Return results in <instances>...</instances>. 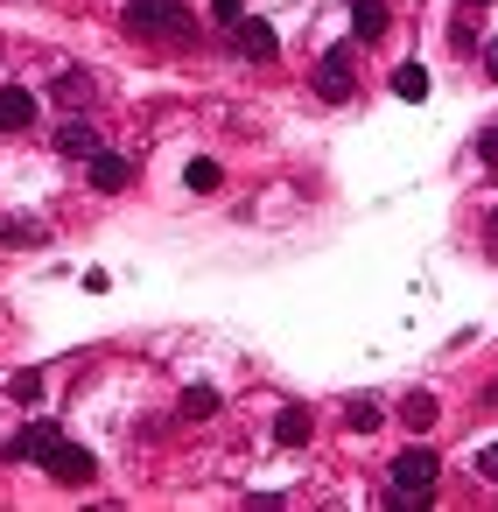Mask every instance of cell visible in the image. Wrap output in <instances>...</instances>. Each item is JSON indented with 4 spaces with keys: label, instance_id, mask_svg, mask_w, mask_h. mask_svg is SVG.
<instances>
[{
    "label": "cell",
    "instance_id": "cell-17",
    "mask_svg": "<svg viewBox=\"0 0 498 512\" xmlns=\"http://www.w3.org/2000/svg\"><path fill=\"white\" fill-rule=\"evenodd\" d=\"M8 393H15L22 407H36V400H43V372H15V379H8Z\"/></svg>",
    "mask_w": 498,
    "mask_h": 512
},
{
    "label": "cell",
    "instance_id": "cell-1",
    "mask_svg": "<svg viewBox=\"0 0 498 512\" xmlns=\"http://www.w3.org/2000/svg\"><path fill=\"white\" fill-rule=\"evenodd\" d=\"M127 36L162 43V50H190L197 43V15L183 8V0H134V8H127Z\"/></svg>",
    "mask_w": 498,
    "mask_h": 512
},
{
    "label": "cell",
    "instance_id": "cell-10",
    "mask_svg": "<svg viewBox=\"0 0 498 512\" xmlns=\"http://www.w3.org/2000/svg\"><path fill=\"white\" fill-rule=\"evenodd\" d=\"M92 148H99V134H92L85 120H64V127H57V155H71V162H85Z\"/></svg>",
    "mask_w": 498,
    "mask_h": 512
},
{
    "label": "cell",
    "instance_id": "cell-18",
    "mask_svg": "<svg viewBox=\"0 0 498 512\" xmlns=\"http://www.w3.org/2000/svg\"><path fill=\"white\" fill-rule=\"evenodd\" d=\"M183 414H190V421L218 414V393H211V386H190V393H183Z\"/></svg>",
    "mask_w": 498,
    "mask_h": 512
},
{
    "label": "cell",
    "instance_id": "cell-25",
    "mask_svg": "<svg viewBox=\"0 0 498 512\" xmlns=\"http://www.w3.org/2000/svg\"><path fill=\"white\" fill-rule=\"evenodd\" d=\"M491 400H498V386H491Z\"/></svg>",
    "mask_w": 498,
    "mask_h": 512
},
{
    "label": "cell",
    "instance_id": "cell-4",
    "mask_svg": "<svg viewBox=\"0 0 498 512\" xmlns=\"http://www.w3.org/2000/svg\"><path fill=\"white\" fill-rule=\"evenodd\" d=\"M232 43H239V57H253V64H274V57H281V36H274L267 22H253V15L232 22Z\"/></svg>",
    "mask_w": 498,
    "mask_h": 512
},
{
    "label": "cell",
    "instance_id": "cell-12",
    "mask_svg": "<svg viewBox=\"0 0 498 512\" xmlns=\"http://www.w3.org/2000/svg\"><path fill=\"white\" fill-rule=\"evenodd\" d=\"M393 99H407V106L428 99V71H421V64H400V71H393Z\"/></svg>",
    "mask_w": 498,
    "mask_h": 512
},
{
    "label": "cell",
    "instance_id": "cell-9",
    "mask_svg": "<svg viewBox=\"0 0 498 512\" xmlns=\"http://www.w3.org/2000/svg\"><path fill=\"white\" fill-rule=\"evenodd\" d=\"M85 162H92V183H99V190H127V176H134L127 155H106V148H92Z\"/></svg>",
    "mask_w": 498,
    "mask_h": 512
},
{
    "label": "cell",
    "instance_id": "cell-7",
    "mask_svg": "<svg viewBox=\"0 0 498 512\" xmlns=\"http://www.w3.org/2000/svg\"><path fill=\"white\" fill-rule=\"evenodd\" d=\"M36 120V92H22V85H0V134H22Z\"/></svg>",
    "mask_w": 498,
    "mask_h": 512
},
{
    "label": "cell",
    "instance_id": "cell-5",
    "mask_svg": "<svg viewBox=\"0 0 498 512\" xmlns=\"http://www.w3.org/2000/svg\"><path fill=\"white\" fill-rule=\"evenodd\" d=\"M316 92H323L330 106L351 99V50H323V64H316Z\"/></svg>",
    "mask_w": 498,
    "mask_h": 512
},
{
    "label": "cell",
    "instance_id": "cell-14",
    "mask_svg": "<svg viewBox=\"0 0 498 512\" xmlns=\"http://www.w3.org/2000/svg\"><path fill=\"white\" fill-rule=\"evenodd\" d=\"M50 442H57V421H29V428H22V442H15V456H43Z\"/></svg>",
    "mask_w": 498,
    "mask_h": 512
},
{
    "label": "cell",
    "instance_id": "cell-23",
    "mask_svg": "<svg viewBox=\"0 0 498 512\" xmlns=\"http://www.w3.org/2000/svg\"><path fill=\"white\" fill-rule=\"evenodd\" d=\"M491 78H498V50H491Z\"/></svg>",
    "mask_w": 498,
    "mask_h": 512
},
{
    "label": "cell",
    "instance_id": "cell-11",
    "mask_svg": "<svg viewBox=\"0 0 498 512\" xmlns=\"http://www.w3.org/2000/svg\"><path fill=\"white\" fill-rule=\"evenodd\" d=\"M435 414H442V407H435V393H407V400H400V421H407L414 435H428V428H435Z\"/></svg>",
    "mask_w": 498,
    "mask_h": 512
},
{
    "label": "cell",
    "instance_id": "cell-21",
    "mask_svg": "<svg viewBox=\"0 0 498 512\" xmlns=\"http://www.w3.org/2000/svg\"><path fill=\"white\" fill-rule=\"evenodd\" d=\"M477 155H484V162L498 169V127H491V134H477Z\"/></svg>",
    "mask_w": 498,
    "mask_h": 512
},
{
    "label": "cell",
    "instance_id": "cell-16",
    "mask_svg": "<svg viewBox=\"0 0 498 512\" xmlns=\"http://www.w3.org/2000/svg\"><path fill=\"white\" fill-rule=\"evenodd\" d=\"M344 421H351V435H372V428H379L386 414H379L372 400H351V407H344Z\"/></svg>",
    "mask_w": 498,
    "mask_h": 512
},
{
    "label": "cell",
    "instance_id": "cell-6",
    "mask_svg": "<svg viewBox=\"0 0 498 512\" xmlns=\"http://www.w3.org/2000/svg\"><path fill=\"white\" fill-rule=\"evenodd\" d=\"M386 29H393V15H386V0H351V43H386Z\"/></svg>",
    "mask_w": 498,
    "mask_h": 512
},
{
    "label": "cell",
    "instance_id": "cell-2",
    "mask_svg": "<svg viewBox=\"0 0 498 512\" xmlns=\"http://www.w3.org/2000/svg\"><path fill=\"white\" fill-rule=\"evenodd\" d=\"M43 463H50V477H57V484H92V477H99L92 449H78V442H64V435L43 449Z\"/></svg>",
    "mask_w": 498,
    "mask_h": 512
},
{
    "label": "cell",
    "instance_id": "cell-22",
    "mask_svg": "<svg viewBox=\"0 0 498 512\" xmlns=\"http://www.w3.org/2000/svg\"><path fill=\"white\" fill-rule=\"evenodd\" d=\"M484 232H491V246H498V218H491V225H484Z\"/></svg>",
    "mask_w": 498,
    "mask_h": 512
},
{
    "label": "cell",
    "instance_id": "cell-13",
    "mask_svg": "<svg viewBox=\"0 0 498 512\" xmlns=\"http://www.w3.org/2000/svg\"><path fill=\"white\" fill-rule=\"evenodd\" d=\"M50 92H57L64 106H85V99H92V71H64V78H57Z\"/></svg>",
    "mask_w": 498,
    "mask_h": 512
},
{
    "label": "cell",
    "instance_id": "cell-24",
    "mask_svg": "<svg viewBox=\"0 0 498 512\" xmlns=\"http://www.w3.org/2000/svg\"><path fill=\"white\" fill-rule=\"evenodd\" d=\"M463 8H484V0H463Z\"/></svg>",
    "mask_w": 498,
    "mask_h": 512
},
{
    "label": "cell",
    "instance_id": "cell-3",
    "mask_svg": "<svg viewBox=\"0 0 498 512\" xmlns=\"http://www.w3.org/2000/svg\"><path fill=\"white\" fill-rule=\"evenodd\" d=\"M435 470H442V463H435V449H421V442H414V449H400V456H393V491H421V498H428V491H435Z\"/></svg>",
    "mask_w": 498,
    "mask_h": 512
},
{
    "label": "cell",
    "instance_id": "cell-20",
    "mask_svg": "<svg viewBox=\"0 0 498 512\" xmlns=\"http://www.w3.org/2000/svg\"><path fill=\"white\" fill-rule=\"evenodd\" d=\"M211 15H218V22H239V15H246V0H211Z\"/></svg>",
    "mask_w": 498,
    "mask_h": 512
},
{
    "label": "cell",
    "instance_id": "cell-19",
    "mask_svg": "<svg viewBox=\"0 0 498 512\" xmlns=\"http://www.w3.org/2000/svg\"><path fill=\"white\" fill-rule=\"evenodd\" d=\"M477 477H484V484H498V442H491V449H477Z\"/></svg>",
    "mask_w": 498,
    "mask_h": 512
},
{
    "label": "cell",
    "instance_id": "cell-8",
    "mask_svg": "<svg viewBox=\"0 0 498 512\" xmlns=\"http://www.w3.org/2000/svg\"><path fill=\"white\" fill-rule=\"evenodd\" d=\"M309 435H316V414H309V407H281V421H274V442H281V449H302Z\"/></svg>",
    "mask_w": 498,
    "mask_h": 512
},
{
    "label": "cell",
    "instance_id": "cell-15",
    "mask_svg": "<svg viewBox=\"0 0 498 512\" xmlns=\"http://www.w3.org/2000/svg\"><path fill=\"white\" fill-rule=\"evenodd\" d=\"M183 183H190V190H218V183H225V169H218V162H204V155H197V162H190V169H183Z\"/></svg>",
    "mask_w": 498,
    "mask_h": 512
}]
</instances>
